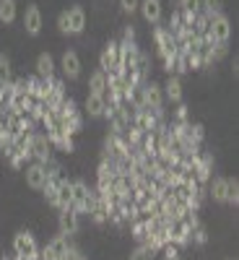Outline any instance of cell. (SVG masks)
Returning a JSON list of instances; mask_svg holds the SVG:
<instances>
[{
	"mask_svg": "<svg viewBox=\"0 0 239 260\" xmlns=\"http://www.w3.org/2000/svg\"><path fill=\"white\" fill-rule=\"evenodd\" d=\"M71 190H73V208L78 213H89L91 206L96 203V190H91L83 180H73L71 182Z\"/></svg>",
	"mask_w": 239,
	"mask_h": 260,
	"instance_id": "cell-1",
	"label": "cell"
},
{
	"mask_svg": "<svg viewBox=\"0 0 239 260\" xmlns=\"http://www.w3.org/2000/svg\"><path fill=\"white\" fill-rule=\"evenodd\" d=\"M13 255H18V257H26V260H37L39 257V245H37V240H34V234L31 232H18L16 237H13Z\"/></svg>",
	"mask_w": 239,
	"mask_h": 260,
	"instance_id": "cell-2",
	"label": "cell"
},
{
	"mask_svg": "<svg viewBox=\"0 0 239 260\" xmlns=\"http://www.w3.org/2000/svg\"><path fill=\"white\" fill-rule=\"evenodd\" d=\"M141 107H148V110H161L164 107V89L156 81H146L141 86Z\"/></svg>",
	"mask_w": 239,
	"mask_h": 260,
	"instance_id": "cell-3",
	"label": "cell"
},
{
	"mask_svg": "<svg viewBox=\"0 0 239 260\" xmlns=\"http://www.w3.org/2000/svg\"><path fill=\"white\" fill-rule=\"evenodd\" d=\"M29 148H31V159L39 161V164H47L52 159V143H50V138L45 133H31Z\"/></svg>",
	"mask_w": 239,
	"mask_h": 260,
	"instance_id": "cell-4",
	"label": "cell"
},
{
	"mask_svg": "<svg viewBox=\"0 0 239 260\" xmlns=\"http://www.w3.org/2000/svg\"><path fill=\"white\" fill-rule=\"evenodd\" d=\"M208 34L213 37V42H229V37H231L229 18H226L224 13L211 16V21H208Z\"/></svg>",
	"mask_w": 239,
	"mask_h": 260,
	"instance_id": "cell-5",
	"label": "cell"
},
{
	"mask_svg": "<svg viewBox=\"0 0 239 260\" xmlns=\"http://www.w3.org/2000/svg\"><path fill=\"white\" fill-rule=\"evenodd\" d=\"M120 68V47H117V42H110L104 50H101V57H99V71L104 73H112Z\"/></svg>",
	"mask_w": 239,
	"mask_h": 260,
	"instance_id": "cell-6",
	"label": "cell"
},
{
	"mask_svg": "<svg viewBox=\"0 0 239 260\" xmlns=\"http://www.w3.org/2000/svg\"><path fill=\"white\" fill-rule=\"evenodd\" d=\"M57 224H60V234H65V237H73V234H78V229H81L78 211H76V208H65V211H60V219H57Z\"/></svg>",
	"mask_w": 239,
	"mask_h": 260,
	"instance_id": "cell-7",
	"label": "cell"
},
{
	"mask_svg": "<svg viewBox=\"0 0 239 260\" xmlns=\"http://www.w3.org/2000/svg\"><path fill=\"white\" fill-rule=\"evenodd\" d=\"M26 185L34 187V190H45V185H47V169H45V164H39V161L26 164Z\"/></svg>",
	"mask_w": 239,
	"mask_h": 260,
	"instance_id": "cell-8",
	"label": "cell"
},
{
	"mask_svg": "<svg viewBox=\"0 0 239 260\" xmlns=\"http://www.w3.org/2000/svg\"><path fill=\"white\" fill-rule=\"evenodd\" d=\"M60 71L65 78H78L81 76V57L73 50H65L60 57Z\"/></svg>",
	"mask_w": 239,
	"mask_h": 260,
	"instance_id": "cell-9",
	"label": "cell"
},
{
	"mask_svg": "<svg viewBox=\"0 0 239 260\" xmlns=\"http://www.w3.org/2000/svg\"><path fill=\"white\" fill-rule=\"evenodd\" d=\"M24 26H26V34L37 37L42 31V11L37 3H29L26 11H24Z\"/></svg>",
	"mask_w": 239,
	"mask_h": 260,
	"instance_id": "cell-10",
	"label": "cell"
},
{
	"mask_svg": "<svg viewBox=\"0 0 239 260\" xmlns=\"http://www.w3.org/2000/svg\"><path fill=\"white\" fill-rule=\"evenodd\" d=\"M62 99H65V83H62L60 78H52V81H50V96L45 99L47 110H50V112H55L57 107L62 104Z\"/></svg>",
	"mask_w": 239,
	"mask_h": 260,
	"instance_id": "cell-11",
	"label": "cell"
},
{
	"mask_svg": "<svg viewBox=\"0 0 239 260\" xmlns=\"http://www.w3.org/2000/svg\"><path fill=\"white\" fill-rule=\"evenodd\" d=\"M138 11L143 13V18L148 21V24H159L161 21V0H141Z\"/></svg>",
	"mask_w": 239,
	"mask_h": 260,
	"instance_id": "cell-12",
	"label": "cell"
},
{
	"mask_svg": "<svg viewBox=\"0 0 239 260\" xmlns=\"http://www.w3.org/2000/svg\"><path fill=\"white\" fill-rule=\"evenodd\" d=\"M73 208V190H71V180H60L57 182V211Z\"/></svg>",
	"mask_w": 239,
	"mask_h": 260,
	"instance_id": "cell-13",
	"label": "cell"
},
{
	"mask_svg": "<svg viewBox=\"0 0 239 260\" xmlns=\"http://www.w3.org/2000/svg\"><path fill=\"white\" fill-rule=\"evenodd\" d=\"M161 89H164V99L175 102V104L182 102V81H180V76H169V81L161 86Z\"/></svg>",
	"mask_w": 239,
	"mask_h": 260,
	"instance_id": "cell-14",
	"label": "cell"
},
{
	"mask_svg": "<svg viewBox=\"0 0 239 260\" xmlns=\"http://www.w3.org/2000/svg\"><path fill=\"white\" fill-rule=\"evenodd\" d=\"M37 76L45 78V81L55 78V60H52L50 52H42V55L37 57Z\"/></svg>",
	"mask_w": 239,
	"mask_h": 260,
	"instance_id": "cell-15",
	"label": "cell"
},
{
	"mask_svg": "<svg viewBox=\"0 0 239 260\" xmlns=\"http://www.w3.org/2000/svg\"><path fill=\"white\" fill-rule=\"evenodd\" d=\"M71 245H73V242H71V237H65V234H57L55 240H50V242H47V250L52 252V257H55V260H62Z\"/></svg>",
	"mask_w": 239,
	"mask_h": 260,
	"instance_id": "cell-16",
	"label": "cell"
},
{
	"mask_svg": "<svg viewBox=\"0 0 239 260\" xmlns=\"http://www.w3.org/2000/svg\"><path fill=\"white\" fill-rule=\"evenodd\" d=\"M68 21H71V34H81L86 29V13L81 6L68 8Z\"/></svg>",
	"mask_w": 239,
	"mask_h": 260,
	"instance_id": "cell-17",
	"label": "cell"
},
{
	"mask_svg": "<svg viewBox=\"0 0 239 260\" xmlns=\"http://www.w3.org/2000/svg\"><path fill=\"white\" fill-rule=\"evenodd\" d=\"M96 180H99L96 187H110V185H112L115 172H112V161H110V159H101V164H99V169H96Z\"/></svg>",
	"mask_w": 239,
	"mask_h": 260,
	"instance_id": "cell-18",
	"label": "cell"
},
{
	"mask_svg": "<svg viewBox=\"0 0 239 260\" xmlns=\"http://www.w3.org/2000/svg\"><path fill=\"white\" fill-rule=\"evenodd\" d=\"M104 107H107L104 96H99V94H89V96H86V112H89V117H101Z\"/></svg>",
	"mask_w": 239,
	"mask_h": 260,
	"instance_id": "cell-19",
	"label": "cell"
},
{
	"mask_svg": "<svg viewBox=\"0 0 239 260\" xmlns=\"http://www.w3.org/2000/svg\"><path fill=\"white\" fill-rule=\"evenodd\" d=\"M89 94H99V96H107V73L104 71H94L91 78H89Z\"/></svg>",
	"mask_w": 239,
	"mask_h": 260,
	"instance_id": "cell-20",
	"label": "cell"
},
{
	"mask_svg": "<svg viewBox=\"0 0 239 260\" xmlns=\"http://www.w3.org/2000/svg\"><path fill=\"white\" fill-rule=\"evenodd\" d=\"M211 198L216 203H226V177H216L211 185Z\"/></svg>",
	"mask_w": 239,
	"mask_h": 260,
	"instance_id": "cell-21",
	"label": "cell"
},
{
	"mask_svg": "<svg viewBox=\"0 0 239 260\" xmlns=\"http://www.w3.org/2000/svg\"><path fill=\"white\" fill-rule=\"evenodd\" d=\"M0 21L13 24L16 21V0H0Z\"/></svg>",
	"mask_w": 239,
	"mask_h": 260,
	"instance_id": "cell-22",
	"label": "cell"
},
{
	"mask_svg": "<svg viewBox=\"0 0 239 260\" xmlns=\"http://www.w3.org/2000/svg\"><path fill=\"white\" fill-rule=\"evenodd\" d=\"M226 203H231V206L239 203V182H236V177H226Z\"/></svg>",
	"mask_w": 239,
	"mask_h": 260,
	"instance_id": "cell-23",
	"label": "cell"
},
{
	"mask_svg": "<svg viewBox=\"0 0 239 260\" xmlns=\"http://www.w3.org/2000/svg\"><path fill=\"white\" fill-rule=\"evenodd\" d=\"M13 81V71H11V60L6 55H0V86H6Z\"/></svg>",
	"mask_w": 239,
	"mask_h": 260,
	"instance_id": "cell-24",
	"label": "cell"
},
{
	"mask_svg": "<svg viewBox=\"0 0 239 260\" xmlns=\"http://www.w3.org/2000/svg\"><path fill=\"white\" fill-rule=\"evenodd\" d=\"M221 8H224V0H200V11L208 18L216 16V13H221Z\"/></svg>",
	"mask_w": 239,
	"mask_h": 260,
	"instance_id": "cell-25",
	"label": "cell"
},
{
	"mask_svg": "<svg viewBox=\"0 0 239 260\" xmlns=\"http://www.w3.org/2000/svg\"><path fill=\"white\" fill-rule=\"evenodd\" d=\"M190 242H195V245H206L208 242V232H206V226L198 221L192 226V232H190Z\"/></svg>",
	"mask_w": 239,
	"mask_h": 260,
	"instance_id": "cell-26",
	"label": "cell"
},
{
	"mask_svg": "<svg viewBox=\"0 0 239 260\" xmlns=\"http://www.w3.org/2000/svg\"><path fill=\"white\" fill-rule=\"evenodd\" d=\"M154 255H156V250H151L146 242H141V245L135 247V252L130 255V260H154Z\"/></svg>",
	"mask_w": 239,
	"mask_h": 260,
	"instance_id": "cell-27",
	"label": "cell"
},
{
	"mask_svg": "<svg viewBox=\"0 0 239 260\" xmlns=\"http://www.w3.org/2000/svg\"><path fill=\"white\" fill-rule=\"evenodd\" d=\"M146 234H148V226H146V219L143 221H133V237H135V240L138 242H146Z\"/></svg>",
	"mask_w": 239,
	"mask_h": 260,
	"instance_id": "cell-28",
	"label": "cell"
},
{
	"mask_svg": "<svg viewBox=\"0 0 239 260\" xmlns=\"http://www.w3.org/2000/svg\"><path fill=\"white\" fill-rule=\"evenodd\" d=\"M57 29H60L62 34H71V21H68V11H62V13L57 16Z\"/></svg>",
	"mask_w": 239,
	"mask_h": 260,
	"instance_id": "cell-29",
	"label": "cell"
},
{
	"mask_svg": "<svg viewBox=\"0 0 239 260\" xmlns=\"http://www.w3.org/2000/svg\"><path fill=\"white\" fill-rule=\"evenodd\" d=\"M180 8L190 13H200V0H180Z\"/></svg>",
	"mask_w": 239,
	"mask_h": 260,
	"instance_id": "cell-30",
	"label": "cell"
},
{
	"mask_svg": "<svg viewBox=\"0 0 239 260\" xmlns=\"http://www.w3.org/2000/svg\"><path fill=\"white\" fill-rule=\"evenodd\" d=\"M161 250H164V257H166V260H175V257H180V247H177L175 242H166Z\"/></svg>",
	"mask_w": 239,
	"mask_h": 260,
	"instance_id": "cell-31",
	"label": "cell"
},
{
	"mask_svg": "<svg viewBox=\"0 0 239 260\" xmlns=\"http://www.w3.org/2000/svg\"><path fill=\"white\" fill-rule=\"evenodd\" d=\"M138 6H141V0H120V8H122L125 13H130V16L138 11Z\"/></svg>",
	"mask_w": 239,
	"mask_h": 260,
	"instance_id": "cell-32",
	"label": "cell"
},
{
	"mask_svg": "<svg viewBox=\"0 0 239 260\" xmlns=\"http://www.w3.org/2000/svg\"><path fill=\"white\" fill-rule=\"evenodd\" d=\"M122 42H135V29H133V26H125V31H122Z\"/></svg>",
	"mask_w": 239,
	"mask_h": 260,
	"instance_id": "cell-33",
	"label": "cell"
},
{
	"mask_svg": "<svg viewBox=\"0 0 239 260\" xmlns=\"http://www.w3.org/2000/svg\"><path fill=\"white\" fill-rule=\"evenodd\" d=\"M177 122H187V107L185 104L177 107Z\"/></svg>",
	"mask_w": 239,
	"mask_h": 260,
	"instance_id": "cell-34",
	"label": "cell"
},
{
	"mask_svg": "<svg viewBox=\"0 0 239 260\" xmlns=\"http://www.w3.org/2000/svg\"><path fill=\"white\" fill-rule=\"evenodd\" d=\"M68 260H86V257H83V255H78V257H68Z\"/></svg>",
	"mask_w": 239,
	"mask_h": 260,
	"instance_id": "cell-35",
	"label": "cell"
},
{
	"mask_svg": "<svg viewBox=\"0 0 239 260\" xmlns=\"http://www.w3.org/2000/svg\"><path fill=\"white\" fill-rule=\"evenodd\" d=\"M175 260H180V257H175Z\"/></svg>",
	"mask_w": 239,
	"mask_h": 260,
	"instance_id": "cell-36",
	"label": "cell"
}]
</instances>
